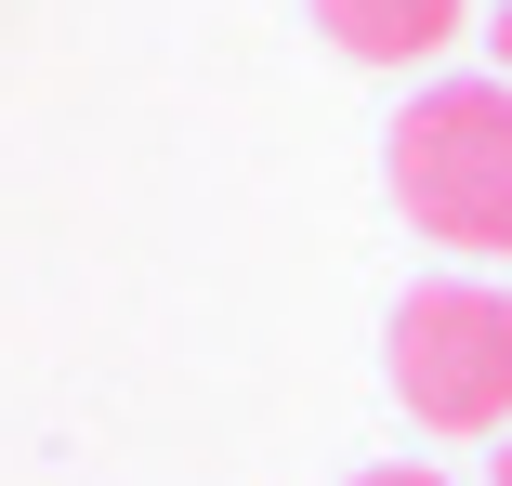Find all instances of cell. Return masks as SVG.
Segmentation results:
<instances>
[{"label":"cell","mask_w":512,"mask_h":486,"mask_svg":"<svg viewBox=\"0 0 512 486\" xmlns=\"http://www.w3.org/2000/svg\"><path fill=\"white\" fill-rule=\"evenodd\" d=\"M355 486H447L434 460H381V473H355Z\"/></svg>","instance_id":"obj_4"},{"label":"cell","mask_w":512,"mask_h":486,"mask_svg":"<svg viewBox=\"0 0 512 486\" xmlns=\"http://www.w3.org/2000/svg\"><path fill=\"white\" fill-rule=\"evenodd\" d=\"M499 486H512V447H499Z\"/></svg>","instance_id":"obj_6"},{"label":"cell","mask_w":512,"mask_h":486,"mask_svg":"<svg viewBox=\"0 0 512 486\" xmlns=\"http://www.w3.org/2000/svg\"><path fill=\"white\" fill-rule=\"evenodd\" d=\"M499 79H512V14H499Z\"/></svg>","instance_id":"obj_5"},{"label":"cell","mask_w":512,"mask_h":486,"mask_svg":"<svg viewBox=\"0 0 512 486\" xmlns=\"http://www.w3.org/2000/svg\"><path fill=\"white\" fill-rule=\"evenodd\" d=\"M394 211L460 263L512 250V79H434L394 119Z\"/></svg>","instance_id":"obj_1"},{"label":"cell","mask_w":512,"mask_h":486,"mask_svg":"<svg viewBox=\"0 0 512 486\" xmlns=\"http://www.w3.org/2000/svg\"><path fill=\"white\" fill-rule=\"evenodd\" d=\"M316 27L355 53V66H421L460 40V0H316Z\"/></svg>","instance_id":"obj_3"},{"label":"cell","mask_w":512,"mask_h":486,"mask_svg":"<svg viewBox=\"0 0 512 486\" xmlns=\"http://www.w3.org/2000/svg\"><path fill=\"white\" fill-rule=\"evenodd\" d=\"M394 395L434 434H512V289L434 276L394 303Z\"/></svg>","instance_id":"obj_2"}]
</instances>
